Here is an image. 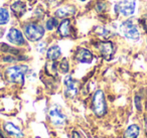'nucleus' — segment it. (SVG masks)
Wrapping results in <instances>:
<instances>
[{
  "label": "nucleus",
  "mask_w": 147,
  "mask_h": 138,
  "mask_svg": "<svg viewBox=\"0 0 147 138\" xmlns=\"http://www.w3.org/2000/svg\"><path fill=\"white\" fill-rule=\"evenodd\" d=\"M69 22L71 21L69 19H63L61 21V23L59 24V32L61 37H69Z\"/></svg>",
  "instance_id": "15"
},
{
  "label": "nucleus",
  "mask_w": 147,
  "mask_h": 138,
  "mask_svg": "<svg viewBox=\"0 0 147 138\" xmlns=\"http://www.w3.org/2000/svg\"><path fill=\"white\" fill-rule=\"evenodd\" d=\"M57 25V20H55V18H49V20H47V30H53V29L55 28Z\"/></svg>",
  "instance_id": "19"
},
{
  "label": "nucleus",
  "mask_w": 147,
  "mask_h": 138,
  "mask_svg": "<svg viewBox=\"0 0 147 138\" xmlns=\"http://www.w3.org/2000/svg\"><path fill=\"white\" fill-rule=\"evenodd\" d=\"M27 72L26 66H14L10 67L6 70L5 76L7 80L11 83H17V84H24V77Z\"/></svg>",
  "instance_id": "1"
},
{
  "label": "nucleus",
  "mask_w": 147,
  "mask_h": 138,
  "mask_svg": "<svg viewBox=\"0 0 147 138\" xmlns=\"http://www.w3.org/2000/svg\"><path fill=\"white\" fill-rule=\"evenodd\" d=\"M63 82H65V96L69 98H74L77 95V92H78L75 81H74L71 76H67Z\"/></svg>",
  "instance_id": "8"
},
{
  "label": "nucleus",
  "mask_w": 147,
  "mask_h": 138,
  "mask_svg": "<svg viewBox=\"0 0 147 138\" xmlns=\"http://www.w3.org/2000/svg\"><path fill=\"white\" fill-rule=\"evenodd\" d=\"M76 60L79 63L90 64L93 61V55L89 49H80L76 53Z\"/></svg>",
  "instance_id": "10"
},
{
  "label": "nucleus",
  "mask_w": 147,
  "mask_h": 138,
  "mask_svg": "<svg viewBox=\"0 0 147 138\" xmlns=\"http://www.w3.org/2000/svg\"><path fill=\"white\" fill-rule=\"evenodd\" d=\"M61 49H59V45H53L47 51V57L49 61H55L61 57Z\"/></svg>",
  "instance_id": "12"
},
{
  "label": "nucleus",
  "mask_w": 147,
  "mask_h": 138,
  "mask_svg": "<svg viewBox=\"0 0 147 138\" xmlns=\"http://www.w3.org/2000/svg\"><path fill=\"white\" fill-rule=\"evenodd\" d=\"M11 9H12V11L15 13V15H17L18 17H20V16H22L23 13H24L25 6H24V4H23L22 2H20V1H17V2L13 3L12 6H11Z\"/></svg>",
  "instance_id": "16"
},
{
  "label": "nucleus",
  "mask_w": 147,
  "mask_h": 138,
  "mask_svg": "<svg viewBox=\"0 0 147 138\" xmlns=\"http://www.w3.org/2000/svg\"><path fill=\"white\" fill-rule=\"evenodd\" d=\"M9 20V13L7 9L0 8V25L6 24Z\"/></svg>",
  "instance_id": "17"
},
{
  "label": "nucleus",
  "mask_w": 147,
  "mask_h": 138,
  "mask_svg": "<svg viewBox=\"0 0 147 138\" xmlns=\"http://www.w3.org/2000/svg\"><path fill=\"white\" fill-rule=\"evenodd\" d=\"M80 1H86V0H80Z\"/></svg>",
  "instance_id": "21"
},
{
  "label": "nucleus",
  "mask_w": 147,
  "mask_h": 138,
  "mask_svg": "<svg viewBox=\"0 0 147 138\" xmlns=\"http://www.w3.org/2000/svg\"><path fill=\"white\" fill-rule=\"evenodd\" d=\"M59 69H61V72L63 74H67L69 72V63L65 59H63V61L59 64Z\"/></svg>",
  "instance_id": "18"
},
{
  "label": "nucleus",
  "mask_w": 147,
  "mask_h": 138,
  "mask_svg": "<svg viewBox=\"0 0 147 138\" xmlns=\"http://www.w3.org/2000/svg\"><path fill=\"white\" fill-rule=\"evenodd\" d=\"M136 8V0H122L116 5V11L124 16H130Z\"/></svg>",
  "instance_id": "5"
},
{
  "label": "nucleus",
  "mask_w": 147,
  "mask_h": 138,
  "mask_svg": "<svg viewBox=\"0 0 147 138\" xmlns=\"http://www.w3.org/2000/svg\"><path fill=\"white\" fill-rule=\"evenodd\" d=\"M92 108L94 113L97 116L101 117L106 113V101H105V96L101 90L95 92L92 99Z\"/></svg>",
  "instance_id": "2"
},
{
  "label": "nucleus",
  "mask_w": 147,
  "mask_h": 138,
  "mask_svg": "<svg viewBox=\"0 0 147 138\" xmlns=\"http://www.w3.org/2000/svg\"><path fill=\"white\" fill-rule=\"evenodd\" d=\"M23 31L26 39L30 41H37L43 37L45 29L42 26L35 23H27L23 26Z\"/></svg>",
  "instance_id": "3"
},
{
  "label": "nucleus",
  "mask_w": 147,
  "mask_h": 138,
  "mask_svg": "<svg viewBox=\"0 0 147 138\" xmlns=\"http://www.w3.org/2000/svg\"><path fill=\"white\" fill-rule=\"evenodd\" d=\"M139 132H140V129H139L138 126L135 125V124H132L125 131L124 138H137L139 135Z\"/></svg>",
  "instance_id": "13"
},
{
  "label": "nucleus",
  "mask_w": 147,
  "mask_h": 138,
  "mask_svg": "<svg viewBox=\"0 0 147 138\" xmlns=\"http://www.w3.org/2000/svg\"><path fill=\"white\" fill-rule=\"evenodd\" d=\"M49 119L55 126H63L65 123V116L57 107H53L49 110Z\"/></svg>",
  "instance_id": "6"
},
{
  "label": "nucleus",
  "mask_w": 147,
  "mask_h": 138,
  "mask_svg": "<svg viewBox=\"0 0 147 138\" xmlns=\"http://www.w3.org/2000/svg\"><path fill=\"white\" fill-rule=\"evenodd\" d=\"M73 138H84L82 135H81L79 132H74L73 133Z\"/></svg>",
  "instance_id": "20"
},
{
  "label": "nucleus",
  "mask_w": 147,
  "mask_h": 138,
  "mask_svg": "<svg viewBox=\"0 0 147 138\" xmlns=\"http://www.w3.org/2000/svg\"><path fill=\"white\" fill-rule=\"evenodd\" d=\"M7 39L10 41L11 43L16 45H24V39L21 33L20 30L16 28H11L9 30L8 34H7Z\"/></svg>",
  "instance_id": "7"
},
{
  "label": "nucleus",
  "mask_w": 147,
  "mask_h": 138,
  "mask_svg": "<svg viewBox=\"0 0 147 138\" xmlns=\"http://www.w3.org/2000/svg\"><path fill=\"white\" fill-rule=\"evenodd\" d=\"M4 130L6 133H8L9 135L14 136L16 138H22L23 137V133L20 131L19 128H17L15 125H13L12 123L8 122V123L4 124Z\"/></svg>",
  "instance_id": "11"
},
{
  "label": "nucleus",
  "mask_w": 147,
  "mask_h": 138,
  "mask_svg": "<svg viewBox=\"0 0 147 138\" xmlns=\"http://www.w3.org/2000/svg\"><path fill=\"white\" fill-rule=\"evenodd\" d=\"M99 51H100L101 55H103L105 60L109 61L114 55V45L110 41H106V43H102L99 45Z\"/></svg>",
  "instance_id": "9"
},
{
  "label": "nucleus",
  "mask_w": 147,
  "mask_h": 138,
  "mask_svg": "<svg viewBox=\"0 0 147 138\" xmlns=\"http://www.w3.org/2000/svg\"><path fill=\"white\" fill-rule=\"evenodd\" d=\"M75 8L74 7H71V6H65V7H63V8H59V10H57L55 12V15L59 18H63V17H67V16H69V15H73L75 13Z\"/></svg>",
  "instance_id": "14"
},
{
  "label": "nucleus",
  "mask_w": 147,
  "mask_h": 138,
  "mask_svg": "<svg viewBox=\"0 0 147 138\" xmlns=\"http://www.w3.org/2000/svg\"><path fill=\"white\" fill-rule=\"evenodd\" d=\"M120 31L126 39L130 41H138L140 33L137 26L131 20H126L120 25Z\"/></svg>",
  "instance_id": "4"
}]
</instances>
